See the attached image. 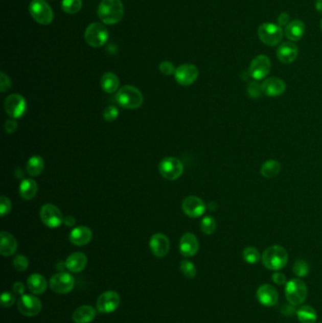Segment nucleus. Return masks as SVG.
<instances>
[{
  "instance_id": "f257e3e1",
  "label": "nucleus",
  "mask_w": 322,
  "mask_h": 323,
  "mask_svg": "<svg viewBox=\"0 0 322 323\" xmlns=\"http://www.w3.org/2000/svg\"><path fill=\"white\" fill-rule=\"evenodd\" d=\"M124 15V6L121 0H102L98 9V16L106 25H114Z\"/></svg>"
},
{
  "instance_id": "f03ea898",
  "label": "nucleus",
  "mask_w": 322,
  "mask_h": 323,
  "mask_svg": "<svg viewBox=\"0 0 322 323\" xmlns=\"http://www.w3.org/2000/svg\"><path fill=\"white\" fill-rule=\"evenodd\" d=\"M261 260L267 269L278 271L287 265L288 253L284 247L273 245L265 249Z\"/></svg>"
},
{
  "instance_id": "7ed1b4c3",
  "label": "nucleus",
  "mask_w": 322,
  "mask_h": 323,
  "mask_svg": "<svg viewBox=\"0 0 322 323\" xmlns=\"http://www.w3.org/2000/svg\"><path fill=\"white\" fill-rule=\"evenodd\" d=\"M285 294L289 305L300 306L306 301L308 289L303 280L294 278L285 284Z\"/></svg>"
},
{
  "instance_id": "20e7f679",
  "label": "nucleus",
  "mask_w": 322,
  "mask_h": 323,
  "mask_svg": "<svg viewBox=\"0 0 322 323\" xmlns=\"http://www.w3.org/2000/svg\"><path fill=\"white\" fill-rule=\"evenodd\" d=\"M116 98L119 105L130 110L138 109L141 107L144 101L142 93L136 87L131 85H125L119 89Z\"/></svg>"
},
{
  "instance_id": "39448f33",
  "label": "nucleus",
  "mask_w": 322,
  "mask_h": 323,
  "mask_svg": "<svg viewBox=\"0 0 322 323\" xmlns=\"http://www.w3.org/2000/svg\"><path fill=\"white\" fill-rule=\"evenodd\" d=\"M258 37L266 45L276 47L284 38V31L278 24L263 23L258 28Z\"/></svg>"
},
{
  "instance_id": "423d86ee",
  "label": "nucleus",
  "mask_w": 322,
  "mask_h": 323,
  "mask_svg": "<svg viewBox=\"0 0 322 323\" xmlns=\"http://www.w3.org/2000/svg\"><path fill=\"white\" fill-rule=\"evenodd\" d=\"M29 10L32 18L41 25H50L54 18L53 11L45 0H32Z\"/></svg>"
},
{
  "instance_id": "0eeeda50",
  "label": "nucleus",
  "mask_w": 322,
  "mask_h": 323,
  "mask_svg": "<svg viewBox=\"0 0 322 323\" xmlns=\"http://www.w3.org/2000/svg\"><path fill=\"white\" fill-rule=\"evenodd\" d=\"M87 44L93 48H100L106 44L109 38V32L100 23H93L87 27L84 33Z\"/></svg>"
},
{
  "instance_id": "6e6552de",
  "label": "nucleus",
  "mask_w": 322,
  "mask_h": 323,
  "mask_svg": "<svg viewBox=\"0 0 322 323\" xmlns=\"http://www.w3.org/2000/svg\"><path fill=\"white\" fill-rule=\"evenodd\" d=\"M159 171L167 180H177L183 173V165L178 158L167 157L159 164Z\"/></svg>"
},
{
  "instance_id": "1a4fd4ad",
  "label": "nucleus",
  "mask_w": 322,
  "mask_h": 323,
  "mask_svg": "<svg viewBox=\"0 0 322 323\" xmlns=\"http://www.w3.org/2000/svg\"><path fill=\"white\" fill-rule=\"evenodd\" d=\"M50 286L51 290L57 294H68L74 288V277L67 272H59L50 278Z\"/></svg>"
},
{
  "instance_id": "9d476101",
  "label": "nucleus",
  "mask_w": 322,
  "mask_h": 323,
  "mask_svg": "<svg viewBox=\"0 0 322 323\" xmlns=\"http://www.w3.org/2000/svg\"><path fill=\"white\" fill-rule=\"evenodd\" d=\"M4 108L11 118H22L27 112V101L25 98L19 94H12L8 96L4 102Z\"/></svg>"
},
{
  "instance_id": "9b49d317",
  "label": "nucleus",
  "mask_w": 322,
  "mask_h": 323,
  "mask_svg": "<svg viewBox=\"0 0 322 323\" xmlns=\"http://www.w3.org/2000/svg\"><path fill=\"white\" fill-rule=\"evenodd\" d=\"M271 69L270 59L266 55H258L255 57L249 64L248 73L251 78L256 81L264 80L269 74Z\"/></svg>"
},
{
  "instance_id": "f8f14e48",
  "label": "nucleus",
  "mask_w": 322,
  "mask_h": 323,
  "mask_svg": "<svg viewBox=\"0 0 322 323\" xmlns=\"http://www.w3.org/2000/svg\"><path fill=\"white\" fill-rule=\"evenodd\" d=\"M17 307L26 317H35L42 310V303L34 295H23L19 298Z\"/></svg>"
},
{
  "instance_id": "ddd939ff",
  "label": "nucleus",
  "mask_w": 322,
  "mask_h": 323,
  "mask_svg": "<svg viewBox=\"0 0 322 323\" xmlns=\"http://www.w3.org/2000/svg\"><path fill=\"white\" fill-rule=\"evenodd\" d=\"M120 305V296L118 292L109 290L102 293L97 302V309L102 314H110L117 310Z\"/></svg>"
},
{
  "instance_id": "4468645a",
  "label": "nucleus",
  "mask_w": 322,
  "mask_h": 323,
  "mask_svg": "<svg viewBox=\"0 0 322 323\" xmlns=\"http://www.w3.org/2000/svg\"><path fill=\"white\" fill-rule=\"evenodd\" d=\"M40 217L43 223L50 228H57L63 222L61 210L53 204H44L40 211Z\"/></svg>"
},
{
  "instance_id": "2eb2a0df",
  "label": "nucleus",
  "mask_w": 322,
  "mask_h": 323,
  "mask_svg": "<svg viewBox=\"0 0 322 323\" xmlns=\"http://www.w3.org/2000/svg\"><path fill=\"white\" fill-rule=\"evenodd\" d=\"M198 69L191 63L181 64L175 72V79L181 86H189L197 81Z\"/></svg>"
},
{
  "instance_id": "dca6fc26",
  "label": "nucleus",
  "mask_w": 322,
  "mask_h": 323,
  "mask_svg": "<svg viewBox=\"0 0 322 323\" xmlns=\"http://www.w3.org/2000/svg\"><path fill=\"white\" fill-rule=\"evenodd\" d=\"M256 298L261 305L266 307H272L279 301V293L277 289L268 284L261 285L256 291Z\"/></svg>"
},
{
  "instance_id": "f3484780",
  "label": "nucleus",
  "mask_w": 322,
  "mask_h": 323,
  "mask_svg": "<svg viewBox=\"0 0 322 323\" xmlns=\"http://www.w3.org/2000/svg\"><path fill=\"white\" fill-rule=\"evenodd\" d=\"M182 210L189 218H199L206 211V205L202 199L195 196H190L183 199Z\"/></svg>"
},
{
  "instance_id": "a211bd4d",
  "label": "nucleus",
  "mask_w": 322,
  "mask_h": 323,
  "mask_svg": "<svg viewBox=\"0 0 322 323\" xmlns=\"http://www.w3.org/2000/svg\"><path fill=\"white\" fill-rule=\"evenodd\" d=\"M149 248L156 257H165L170 249V243L168 236L163 234H156L151 236L149 240Z\"/></svg>"
},
{
  "instance_id": "6ab92c4d",
  "label": "nucleus",
  "mask_w": 322,
  "mask_h": 323,
  "mask_svg": "<svg viewBox=\"0 0 322 323\" xmlns=\"http://www.w3.org/2000/svg\"><path fill=\"white\" fill-rule=\"evenodd\" d=\"M261 85H262L263 94L271 98L279 97L285 93L286 90V84L285 81L281 80L280 78H275V77L266 79Z\"/></svg>"
},
{
  "instance_id": "aec40b11",
  "label": "nucleus",
  "mask_w": 322,
  "mask_h": 323,
  "mask_svg": "<svg viewBox=\"0 0 322 323\" xmlns=\"http://www.w3.org/2000/svg\"><path fill=\"white\" fill-rule=\"evenodd\" d=\"M298 49L297 44L292 42H285L280 44L277 50V58L280 62L285 64H290L297 59Z\"/></svg>"
},
{
  "instance_id": "412c9836",
  "label": "nucleus",
  "mask_w": 322,
  "mask_h": 323,
  "mask_svg": "<svg viewBox=\"0 0 322 323\" xmlns=\"http://www.w3.org/2000/svg\"><path fill=\"white\" fill-rule=\"evenodd\" d=\"M198 240L197 236L191 233H187L181 236L180 240V252L185 257H192L198 251Z\"/></svg>"
},
{
  "instance_id": "4be33fe9",
  "label": "nucleus",
  "mask_w": 322,
  "mask_h": 323,
  "mask_svg": "<svg viewBox=\"0 0 322 323\" xmlns=\"http://www.w3.org/2000/svg\"><path fill=\"white\" fill-rule=\"evenodd\" d=\"M93 233L91 229L86 226H79L71 230L69 235L70 242L74 244L75 246H85L92 240Z\"/></svg>"
},
{
  "instance_id": "5701e85b",
  "label": "nucleus",
  "mask_w": 322,
  "mask_h": 323,
  "mask_svg": "<svg viewBox=\"0 0 322 323\" xmlns=\"http://www.w3.org/2000/svg\"><path fill=\"white\" fill-rule=\"evenodd\" d=\"M305 33V24L300 19L290 21V23L285 27V37L292 42L300 41L304 37Z\"/></svg>"
},
{
  "instance_id": "b1692460",
  "label": "nucleus",
  "mask_w": 322,
  "mask_h": 323,
  "mask_svg": "<svg viewBox=\"0 0 322 323\" xmlns=\"http://www.w3.org/2000/svg\"><path fill=\"white\" fill-rule=\"evenodd\" d=\"M86 255L82 252H74L69 255L64 263V266L69 271L74 272V273H79L82 271L86 267Z\"/></svg>"
},
{
  "instance_id": "393cba45",
  "label": "nucleus",
  "mask_w": 322,
  "mask_h": 323,
  "mask_svg": "<svg viewBox=\"0 0 322 323\" xmlns=\"http://www.w3.org/2000/svg\"><path fill=\"white\" fill-rule=\"evenodd\" d=\"M0 253L3 256H11L14 255V252L17 249V241L15 237L8 233V232H1L0 234Z\"/></svg>"
},
{
  "instance_id": "a878e982",
  "label": "nucleus",
  "mask_w": 322,
  "mask_h": 323,
  "mask_svg": "<svg viewBox=\"0 0 322 323\" xmlns=\"http://www.w3.org/2000/svg\"><path fill=\"white\" fill-rule=\"evenodd\" d=\"M97 316V311L93 306L81 305L73 312L72 318L75 323H90Z\"/></svg>"
},
{
  "instance_id": "bb28decb",
  "label": "nucleus",
  "mask_w": 322,
  "mask_h": 323,
  "mask_svg": "<svg viewBox=\"0 0 322 323\" xmlns=\"http://www.w3.org/2000/svg\"><path fill=\"white\" fill-rule=\"evenodd\" d=\"M27 284H28L29 289L31 290V292L35 294V295L43 294V293L45 292V290L48 288L47 280L41 274H31V276H29V278H28Z\"/></svg>"
},
{
  "instance_id": "cd10ccee",
  "label": "nucleus",
  "mask_w": 322,
  "mask_h": 323,
  "mask_svg": "<svg viewBox=\"0 0 322 323\" xmlns=\"http://www.w3.org/2000/svg\"><path fill=\"white\" fill-rule=\"evenodd\" d=\"M38 192L37 182L32 179H25L22 180L19 187V193L21 198L25 200L33 199Z\"/></svg>"
},
{
  "instance_id": "c85d7f7f",
  "label": "nucleus",
  "mask_w": 322,
  "mask_h": 323,
  "mask_svg": "<svg viewBox=\"0 0 322 323\" xmlns=\"http://www.w3.org/2000/svg\"><path fill=\"white\" fill-rule=\"evenodd\" d=\"M100 84H101V88L103 89L104 92L112 94L114 93L116 91H118L120 81H119V79L117 75L113 74L112 72H107L102 76Z\"/></svg>"
},
{
  "instance_id": "c756f323",
  "label": "nucleus",
  "mask_w": 322,
  "mask_h": 323,
  "mask_svg": "<svg viewBox=\"0 0 322 323\" xmlns=\"http://www.w3.org/2000/svg\"><path fill=\"white\" fill-rule=\"evenodd\" d=\"M297 319L302 323H316L317 319L316 311L310 305L301 306L297 312Z\"/></svg>"
},
{
  "instance_id": "7c9ffc66",
  "label": "nucleus",
  "mask_w": 322,
  "mask_h": 323,
  "mask_svg": "<svg viewBox=\"0 0 322 323\" xmlns=\"http://www.w3.org/2000/svg\"><path fill=\"white\" fill-rule=\"evenodd\" d=\"M281 164L276 160H267L261 167V174L266 179H271L279 174L281 171Z\"/></svg>"
},
{
  "instance_id": "2f4dec72",
  "label": "nucleus",
  "mask_w": 322,
  "mask_h": 323,
  "mask_svg": "<svg viewBox=\"0 0 322 323\" xmlns=\"http://www.w3.org/2000/svg\"><path fill=\"white\" fill-rule=\"evenodd\" d=\"M44 161L41 156H32L27 164V172L31 177H37L43 172Z\"/></svg>"
},
{
  "instance_id": "473e14b6",
  "label": "nucleus",
  "mask_w": 322,
  "mask_h": 323,
  "mask_svg": "<svg viewBox=\"0 0 322 323\" xmlns=\"http://www.w3.org/2000/svg\"><path fill=\"white\" fill-rule=\"evenodd\" d=\"M243 255L244 261L247 262L249 265L257 264L262 258L259 250L254 247H247L243 250V255Z\"/></svg>"
},
{
  "instance_id": "72a5a7b5",
  "label": "nucleus",
  "mask_w": 322,
  "mask_h": 323,
  "mask_svg": "<svg viewBox=\"0 0 322 323\" xmlns=\"http://www.w3.org/2000/svg\"><path fill=\"white\" fill-rule=\"evenodd\" d=\"M62 8L64 13L75 14L82 8V0H62Z\"/></svg>"
},
{
  "instance_id": "f704fd0d",
  "label": "nucleus",
  "mask_w": 322,
  "mask_h": 323,
  "mask_svg": "<svg viewBox=\"0 0 322 323\" xmlns=\"http://www.w3.org/2000/svg\"><path fill=\"white\" fill-rule=\"evenodd\" d=\"M293 271L294 274L297 276V278H304L306 277L310 272L309 264L304 260H297L294 263L293 266Z\"/></svg>"
},
{
  "instance_id": "c9c22d12",
  "label": "nucleus",
  "mask_w": 322,
  "mask_h": 323,
  "mask_svg": "<svg viewBox=\"0 0 322 323\" xmlns=\"http://www.w3.org/2000/svg\"><path fill=\"white\" fill-rule=\"evenodd\" d=\"M180 271L188 279H193L197 275V267L191 261L183 260L180 262Z\"/></svg>"
},
{
  "instance_id": "e433bc0d",
  "label": "nucleus",
  "mask_w": 322,
  "mask_h": 323,
  "mask_svg": "<svg viewBox=\"0 0 322 323\" xmlns=\"http://www.w3.org/2000/svg\"><path fill=\"white\" fill-rule=\"evenodd\" d=\"M200 228H201V230L204 233L205 235H213L216 232V229H217L216 219L213 217H211V216L205 217L201 220Z\"/></svg>"
},
{
  "instance_id": "4c0bfd02",
  "label": "nucleus",
  "mask_w": 322,
  "mask_h": 323,
  "mask_svg": "<svg viewBox=\"0 0 322 323\" xmlns=\"http://www.w3.org/2000/svg\"><path fill=\"white\" fill-rule=\"evenodd\" d=\"M13 267H15V269H17L20 272L25 271L29 267L28 258L26 257L25 255H16L13 259Z\"/></svg>"
},
{
  "instance_id": "58836bf2",
  "label": "nucleus",
  "mask_w": 322,
  "mask_h": 323,
  "mask_svg": "<svg viewBox=\"0 0 322 323\" xmlns=\"http://www.w3.org/2000/svg\"><path fill=\"white\" fill-rule=\"evenodd\" d=\"M247 91H248V96L250 98H252V99H258V98H260L262 94H263L262 85L259 84L258 82H256V81H252V82H250L248 84Z\"/></svg>"
},
{
  "instance_id": "ea45409f",
  "label": "nucleus",
  "mask_w": 322,
  "mask_h": 323,
  "mask_svg": "<svg viewBox=\"0 0 322 323\" xmlns=\"http://www.w3.org/2000/svg\"><path fill=\"white\" fill-rule=\"evenodd\" d=\"M0 304L3 307H12L15 304V295L12 292L2 293L1 295V299H0Z\"/></svg>"
},
{
  "instance_id": "a19ab883",
  "label": "nucleus",
  "mask_w": 322,
  "mask_h": 323,
  "mask_svg": "<svg viewBox=\"0 0 322 323\" xmlns=\"http://www.w3.org/2000/svg\"><path fill=\"white\" fill-rule=\"evenodd\" d=\"M118 108L114 106H109L107 107L104 112H103V119L108 122H112L113 120H116L118 117Z\"/></svg>"
},
{
  "instance_id": "79ce46f5",
  "label": "nucleus",
  "mask_w": 322,
  "mask_h": 323,
  "mask_svg": "<svg viewBox=\"0 0 322 323\" xmlns=\"http://www.w3.org/2000/svg\"><path fill=\"white\" fill-rule=\"evenodd\" d=\"M12 210V202L9 198L1 197L0 199V214L1 217H5Z\"/></svg>"
},
{
  "instance_id": "37998d69",
  "label": "nucleus",
  "mask_w": 322,
  "mask_h": 323,
  "mask_svg": "<svg viewBox=\"0 0 322 323\" xmlns=\"http://www.w3.org/2000/svg\"><path fill=\"white\" fill-rule=\"evenodd\" d=\"M159 69L163 74L167 75V76L175 74V72H176L173 63L171 62H168V61L162 62L159 65Z\"/></svg>"
},
{
  "instance_id": "c03bdc74",
  "label": "nucleus",
  "mask_w": 322,
  "mask_h": 323,
  "mask_svg": "<svg viewBox=\"0 0 322 323\" xmlns=\"http://www.w3.org/2000/svg\"><path fill=\"white\" fill-rule=\"evenodd\" d=\"M12 87V81L11 79L5 73H0V91L2 93H5L9 89Z\"/></svg>"
},
{
  "instance_id": "a18cd8bd",
  "label": "nucleus",
  "mask_w": 322,
  "mask_h": 323,
  "mask_svg": "<svg viewBox=\"0 0 322 323\" xmlns=\"http://www.w3.org/2000/svg\"><path fill=\"white\" fill-rule=\"evenodd\" d=\"M272 281L275 285L279 286H284L287 283L286 276H285V274L282 273V272H278V271H275L272 274Z\"/></svg>"
},
{
  "instance_id": "49530a36",
  "label": "nucleus",
  "mask_w": 322,
  "mask_h": 323,
  "mask_svg": "<svg viewBox=\"0 0 322 323\" xmlns=\"http://www.w3.org/2000/svg\"><path fill=\"white\" fill-rule=\"evenodd\" d=\"M17 130V122L13 119L7 120L5 123V131L7 133H13Z\"/></svg>"
},
{
  "instance_id": "de8ad7c7",
  "label": "nucleus",
  "mask_w": 322,
  "mask_h": 323,
  "mask_svg": "<svg viewBox=\"0 0 322 323\" xmlns=\"http://www.w3.org/2000/svg\"><path fill=\"white\" fill-rule=\"evenodd\" d=\"M290 23V16L287 13H282L278 16V25L280 27H286Z\"/></svg>"
},
{
  "instance_id": "09e8293b",
  "label": "nucleus",
  "mask_w": 322,
  "mask_h": 323,
  "mask_svg": "<svg viewBox=\"0 0 322 323\" xmlns=\"http://www.w3.org/2000/svg\"><path fill=\"white\" fill-rule=\"evenodd\" d=\"M26 287L23 283L21 282H16L14 283L13 286V291L14 294H17L20 296H23L25 293Z\"/></svg>"
},
{
  "instance_id": "8fccbe9b",
  "label": "nucleus",
  "mask_w": 322,
  "mask_h": 323,
  "mask_svg": "<svg viewBox=\"0 0 322 323\" xmlns=\"http://www.w3.org/2000/svg\"><path fill=\"white\" fill-rule=\"evenodd\" d=\"M295 306L294 305H288V306H285V309L284 310H282V313L285 315V316H289V315H292V314H294L295 312H297V311L295 310V308H294Z\"/></svg>"
},
{
  "instance_id": "3c124183",
  "label": "nucleus",
  "mask_w": 322,
  "mask_h": 323,
  "mask_svg": "<svg viewBox=\"0 0 322 323\" xmlns=\"http://www.w3.org/2000/svg\"><path fill=\"white\" fill-rule=\"evenodd\" d=\"M63 222L66 226H73L76 223V219L71 216H68L63 219Z\"/></svg>"
},
{
  "instance_id": "603ef678",
  "label": "nucleus",
  "mask_w": 322,
  "mask_h": 323,
  "mask_svg": "<svg viewBox=\"0 0 322 323\" xmlns=\"http://www.w3.org/2000/svg\"><path fill=\"white\" fill-rule=\"evenodd\" d=\"M316 10L319 13L322 14V0H316Z\"/></svg>"
},
{
  "instance_id": "864d4df0",
  "label": "nucleus",
  "mask_w": 322,
  "mask_h": 323,
  "mask_svg": "<svg viewBox=\"0 0 322 323\" xmlns=\"http://www.w3.org/2000/svg\"><path fill=\"white\" fill-rule=\"evenodd\" d=\"M320 29H321V31H322V19L321 20H320Z\"/></svg>"
},
{
  "instance_id": "5fc2aeb1",
  "label": "nucleus",
  "mask_w": 322,
  "mask_h": 323,
  "mask_svg": "<svg viewBox=\"0 0 322 323\" xmlns=\"http://www.w3.org/2000/svg\"><path fill=\"white\" fill-rule=\"evenodd\" d=\"M319 323H322V322H319Z\"/></svg>"
}]
</instances>
